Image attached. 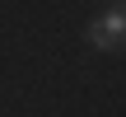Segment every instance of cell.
Here are the masks:
<instances>
[{
  "label": "cell",
  "instance_id": "obj_1",
  "mask_svg": "<svg viewBox=\"0 0 126 117\" xmlns=\"http://www.w3.org/2000/svg\"><path fill=\"white\" fill-rule=\"evenodd\" d=\"M122 38H126V9H122V0H112L108 14H98V19L84 28V42H89L94 52H117Z\"/></svg>",
  "mask_w": 126,
  "mask_h": 117
}]
</instances>
